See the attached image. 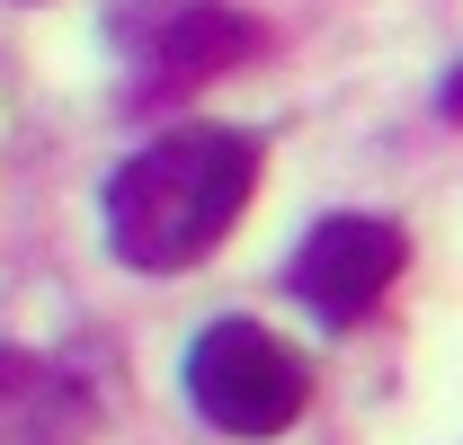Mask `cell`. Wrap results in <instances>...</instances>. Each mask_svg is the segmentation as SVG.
Listing matches in <instances>:
<instances>
[{
  "label": "cell",
  "instance_id": "cell-4",
  "mask_svg": "<svg viewBox=\"0 0 463 445\" xmlns=\"http://www.w3.org/2000/svg\"><path fill=\"white\" fill-rule=\"evenodd\" d=\"M80 437H90L80 374L36 347H0V445H80Z\"/></svg>",
  "mask_w": 463,
  "mask_h": 445
},
{
  "label": "cell",
  "instance_id": "cell-5",
  "mask_svg": "<svg viewBox=\"0 0 463 445\" xmlns=\"http://www.w3.org/2000/svg\"><path fill=\"white\" fill-rule=\"evenodd\" d=\"M437 108H446V116H455V125H463V62H455V71H446V90H437Z\"/></svg>",
  "mask_w": 463,
  "mask_h": 445
},
{
  "label": "cell",
  "instance_id": "cell-1",
  "mask_svg": "<svg viewBox=\"0 0 463 445\" xmlns=\"http://www.w3.org/2000/svg\"><path fill=\"white\" fill-rule=\"evenodd\" d=\"M259 187V134L178 125L108 178V250L143 277H178L223 241Z\"/></svg>",
  "mask_w": 463,
  "mask_h": 445
},
{
  "label": "cell",
  "instance_id": "cell-2",
  "mask_svg": "<svg viewBox=\"0 0 463 445\" xmlns=\"http://www.w3.org/2000/svg\"><path fill=\"white\" fill-rule=\"evenodd\" d=\"M303 356L268 321H205L187 347V401L214 437H286L303 419Z\"/></svg>",
  "mask_w": 463,
  "mask_h": 445
},
{
  "label": "cell",
  "instance_id": "cell-3",
  "mask_svg": "<svg viewBox=\"0 0 463 445\" xmlns=\"http://www.w3.org/2000/svg\"><path fill=\"white\" fill-rule=\"evenodd\" d=\"M410 241L402 222L383 214H321L312 232H303V250H294V294H303V312L321 321V330H356L383 294H392V277H402Z\"/></svg>",
  "mask_w": 463,
  "mask_h": 445
}]
</instances>
